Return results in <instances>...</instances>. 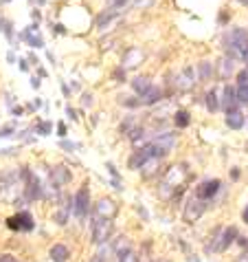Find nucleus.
<instances>
[{
    "mask_svg": "<svg viewBox=\"0 0 248 262\" xmlns=\"http://www.w3.org/2000/svg\"><path fill=\"white\" fill-rule=\"evenodd\" d=\"M150 161V157L145 155V150L138 145V148H134V152L128 157V167L130 170H136V172H141L143 167H145V163Z\"/></svg>",
    "mask_w": 248,
    "mask_h": 262,
    "instance_id": "obj_17",
    "label": "nucleus"
},
{
    "mask_svg": "<svg viewBox=\"0 0 248 262\" xmlns=\"http://www.w3.org/2000/svg\"><path fill=\"white\" fill-rule=\"evenodd\" d=\"M92 214V199H90V185L82 183V187L72 194V216L77 218V223L88 221Z\"/></svg>",
    "mask_w": 248,
    "mask_h": 262,
    "instance_id": "obj_3",
    "label": "nucleus"
},
{
    "mask_svg": "<svg viewBox=\"0 0 248 262\" xmlns=\"http://www.w3.org/2000/svg\"><path fill=\"white\" fill-rule=\"evenodd\" d=\"M57 137H60V139H66V137H68V126L64 121L57 123Z\"/></svg>",
    "mask_w": 248,
    "mask_h": 262,
    "instance_id": "obj_35",
    "label": "nucleus"
},
{
    "mask_svg": "<svg viewBox=\"0 0 248 262\" xmlns=\"http://www.w3.org/2000/svg\"><path fill=\"white\" fill-rule=\"evenodd\" d=\"M246 117H248V115H246Z\"/></svg>",
    "mask_w": 248,
    "mask_h": 262,
    "instance_id": "obj_62",
    "label": "nucleus"
},
{
    "mask_svg": "<svg viewBox=\"0 0 248 262\" xmlns=\"http://www.w3.org/2000/svg\"><path fill=\"white\" fill-rule=\"evenodd\" d=\"M222 181L220 179H204L198 183V187H195V199L204 201L209 205V203H213L217 199V194L222 192Z\"/></svg>",
    "mask_w": 248,
    "mask_h": 262,
    "instance_id": "obj_5",
    "label": "nucleus"
},
{
    "mask_svg": "<svg viewBox=\"0 0 248 262\" xmlns=\"http://www.w3.org/2000/svg\"><path fill=\"white\" fill-rule=\"evenodd\" d=\"M229 20H231L229 11H220V13H217V25H220V27H226V25H229Z\"/></svg>",
    "mask_w": 248,
    "mask_h": 262,
    "instance_id": "obj_36",
    "label": "nucleus"
},
{
    "mask_svg": "<svg viewBox=\"0 0 248 262\" xmlns=\"http://www.w3.org/2000/svg\"><path fill=\"white\" fill-rule=\"evenodd\" d=\"M11 3V0H0V5H9Z\"/></svg>",
    "mask_w": 248,
    "mask_h": 262,
    "instance_id": "obj_59",
    "label": "nucleus"
},
{
    "mask_svg": "<svg viewBox=\"0 0 248 262\" xmlns=\"http://www.w3.org/2000/svg\"><path fill=\"white\" fill-rule=\"evenodd\" d=\"M220 47H222L226 57L239 62V60H242V55H244V51L248 49V29H244V27L229 29V31L222 35Z\"/></svg>",
    "mask_w": 248,
    "mask_h": 262,
    "instance_id": "obj_1",
    "label": "nucleus"
},
{
    "mask_svg": "<svg viewBox=\"0 0 248 262\" xmlns=\"http://www.w3.org/2000/svg\"><path fill=\"white\" fill-rule=\"evenodd\" d=\"M193 71H195V82H211V79H213V75H215V67H213V64H211L209 60L198 62Z\"/></svg>",
    "mask_w": 248,
    "mask_h": 262,
    "instance_id": "obj_16",
    "label": "nucleus"
},
{
    "mask_svg": "<svg viewBox=\"0 0 248 262\" xmlns=\"http://www.w3.org/2000/svg\"><path fill=\"white\" fill-rule=\"evenodd\" d=\"M31 133H38V135H42V137H46V135L53 133V123L44 121V119H38V121H35V128L31 130Z\"/></svg>",
    "mask_w": 248,
    "mask_h": 262,
    "instance_id": "obj_26",
    "label": "nucleus"
},
{
    "mask_svg": "<svg viewBox=\"0 0 248 262\" xmlns=\"http://www.w3.org/2000/svg\"><path fill=\"white\" fill-rule=\"evenodd\" d=\"M158 262H171V260H158Z\"/></svg>",
    "mask_w": 248,
    "mask_h": 262,
    "instance_id": "obj_61",
    "label": "nucleus"
},
{
    "mask_svg": "<svg viewBox=\"0 0 248 262\" xmlns=\"http://www.w3.org/2000/svg\"><path fill=\"white\" fill-rule=\"evenodd\" d=\"M55 29H53V31L57 33V35H62V33H66V27H64V25H53Z\"/></svg>",
    "mask_w": 248,
    "mask_h": 262,
    "instance_id": "obj_52",
    "label": "nucleus"
},
{
    "mask_svg": "<svg viewBox=\"0 0 248 262\" xmlns=\"http://www.w3.org/2000/svg\"><path fill=\"white\" fill-rule=\"evenodd\" d=\"M116 262H141V260H138V253H136L134 249H130V251L126 253V256H123V258H119Z\"/></svg>",
    "mask_w": 248,
    "mask_h": 262,
    "instance_id": "obj_30",
    "label": "nucleus"
},
{
    "mask_svg": "<svg viewBox=\"0 0 248 262\" xmlns=\"http://www.w3.org/2000/svg\"><path fill=\"white\" fill-rule=\"evenodd\" d=\"M209 209V205L204 201H200V199H189V201H185V209H182V218H185V223H198L200 218H202V214Z\"/></svg>",
    "mask_w": 248,
    "mask_h": 262,
    "instance_id": "obj_7",
    "label": "nucleus"
},
{
    "mask_svg": "<svg viewBox=\"0 0 248 262\" xmlns=\"http://www.w3.org/2000/svg\"><path fill=\"white\" fill-rule=\"evenodd\" d=\"M132 0H108V5L110 7H114V9H123L126 5H130Z\"/></svg>",
    "mask_w": 248,
    "mask_h": 262,
    "instance_id": "obj_37",
    "label": "nucleus"
},
{
    "mask_svg": "<svg viewBox=\"0 0 248 262\" xmlns=\"http://www.w3.org/2000/svg\"><path fill=\"white\" fill-rule=\"evenodd\" d=\"M116 212H119V207L114 205L110 199H101L97 205H94V214L92 216H106V218H114Z\"/></svg>",
    "mask_w": 248,
    "mask_h": 262,
    "instance_id": "obj_19",
    "label": "nucleus"
},
{
    "mask_svg": "<svg viewBox=\"0 0 248 262\" xmlns=\"http://www.w3.org/2000/svg\"><path fill=\"white\" fill-rule=\"evenodd\" d=\"M235 79H237V86H242V84H248V67L246 69H242L235 75Z\"/></svg>",
    "mask_w": 248,
    "mask_h": 262,
    "instance_id": "obj_34",
    "label": "nucleus"
},
{
    "mask_svg": "<svg viewBox=\"0 0 248 262\" xmlns=\"http://www.w3.org/2000/svg\"><path fill=\"white\" fill-rule=\"evenodd\" d=\"M38 77H40V79H44V77H48V71H46L44 67H38Z\"/></svg>",
    "mask_w": 248,
    "mask_h": 262,
    "instance_id": "obj_51",
    "label": "nucleus"
},
{
    "mask_svg": "<svg viewBox=\"0 0 248 262\" xmlns=\"http://www.w3.org/2000/svg\"><path fill=\"white\" fill-rule=\"evenodd\" d=\"M130 5H132L134 9H145V7H152V5H154V0H132Z\"/></svg>",
    "mask_w": 248,
    "mask_h": 262,
    "instance_id": "obj_33",
    "label": "nucleus"
},
{
    "mask_svg": "<svg viewBox=\"0 0 248 262\" xmlns=\"http://www.w3.org/2000/svg\"><path fill=\"white\" fill-rule=\"evenodd\" d=\"M215 73H217V77H220V82L226 84L233 77V73H235V60L222 55L220 60H217V64H215Z\"/></svg>",
    "mask_w": 248,
    "mask_h": 262,
    "instance_id": "obj_14",
    "label": "nucleus"
},
{
    "mask_svg": "<svg viewBox=\"0 0 248 262\" xmlns=\"http://www.w3.org/2000/svg\"><path fill=\"white\" fill-rule=\"evenodd\" d=\"M60 148H62L64 152H75L79 145H77V143H72V141H68V139H60Z\"/></svg>",
    "mask_w": 248,
    "mask_h": 262,
    "instance_id": "obj_29",
    "label": "nucleus"
},
{
    "mask_svg": "<svg viewBox=\"0 0 248 262\" xmlns=\"http://www.w3.org/2000/svg\"><path fill=\"white\" fill-rule=\"evenodd\" d=\"M171 119H173V126H176L178 130H185L189 123H191V113H189V111H182V108H180V111L173 113Z\"/></svg>",
    "mask_w": 248,
    "mask_h": 262,
    "instance_id": "obj_23",
    "label": "nucleus"
},
{
    "mask_svg": "<svg viewBox=\"0 0 248 262\" xmlns=\"http://www.w3.org/2000/svg\"><path fill=\"white\" fill-rule=\"evenodd\" d=\"M112 79H114L116 84H126V82H128V71L119 64V67H116V69L112 71Z\"/></svg>",
    "mask_w": 248,
    "mask_h": 262,
    "instance_id": "obj_27",
    "label": "nucleus"
},
{
    "mask_svg": "<svg viewBox=\"0 0 248 262\" xmlns=\"http://www.w3.org/2000/svg\"><path fill=\"white\" fill-rule=\"evenodd\" d=\"M31 86H33V89H35V91H38V89H40V86H42V79H40L38 75H33V77H31Z\"/></svg>",
    "mask_w": 248,
    "mask_h": 262,
    "instance_id": "obj_48",
    "label": "nucleus"
},
{
    "mask_svg": "<svg viewBox=\"0 0 248 262\" xmlns=\"http://www.w3.org/2000/svg\"><path fill=\"white\" fill-rule=\"evenodd\" d=\"M16 135V126H5V128H0V139H7V137H13Z\"/></svg>",
    "mask_w": 248,
    "mask_h": 262,
    "instance_id": "obj_32",
    "label": "nucleus"
},
{
    "mask_svg": "<svg viewBox=\"0 0 248 262\" xmlns=\"http://www.w3.org/2000/svg\"><path fill=\"white\" fill-rule=\"evenodd\" d=\"M242 221H244V223L248 225V205L244 207V212H242Z\"/></svg>",
    "mask_w": 248,
    "mask_h": 262,
    "instance_id": "obj_55",
    "label": "nucleus"
},
{
    "mask_svg": "<svg viewBox=\"0 0 248 262\" xmlns=\"http://www.w3.org/2000/svg\"><path fill=\"white\" fill-rule=\"evenodd\" d=\"M239 5H244V7H248V0H237Z\"/></svg>",
    "mask_w": 248,
    "mask_h": 262,
    "instance_id": "obj_58",
    "label": "nucleus"
},
{
    "mask_svg": "<svg viewBox=\"0 0 248 262\" xmlns=\"http://www.w3.org/2000/svg\"><path fill=\"white\" fill-rule=\"evenodd\" d=\"M46 57H48V62L55 67V64H57V62H55V55H53V53H46Z\"/></svg>",
    "mask_w": 248,
    "mask_h": 262,
    "instance_id": "obj_56",
    "label": "nucleus"
},
{
    "mask_svg": "<svg viewBox=\"0 0 248 262\" xmlns=\"http://www.w3.org/2000/svg\"><path fill=\"white\" fill-rule=\"evenodd\" d=\"M239 236V231L235 225H229V227H222V234L217 238V247H215V253H222V251H229L231 245H235V240Z\"/></svg>",
    "mask_w": 248,
    "mask_h": 262,
    "instance_id": "obj_9",
    "label": "nucleus"
},
{
    "mask_svg": "<svg viewBox=\"0 0 248 262\" xmlns=\"http://www.w3.org/2000/svg\"><path fill=\"white\" fill-rule=\"evenodd\" d=\"M18 67H20L22 73H29V62L27 60H18Z\"/></svg>",
    "mask_w": 248,
    "mask_h": 262,
    "instance_id": "obj_49",
    "label": "nucleus"
},
{
    "mask_svg": "<svg viewBox=\"0 0 248 262\" xmlns=\"http://www.w3.org/2000/svg\"><path fill=\"white\" fill-rule=\"evenodd\" d=\"M224 123H226V128H231V130H242L246 123V115L242 111V106L224 111Z\"/></svg>",
    "mask_w": 248,
    "mask_h": 262,
    "instance_id": "obj_12",
    "label": "nucleus"
},
{
    "mask_svg": "<svg viewBox=\"0 0 248 262\" xmlns=\"http://www.w3.org/2000/svg\"><path fill=\"white\" fill-rule=\"evenodd\" d=\"M0 262H20L16 256H11V253H0Z\"/></svg>",
    "mask_w": 248,
    "mask_h": 262,
    "instance_id": "obj_45",
    "label": "nucleus"
},
{
    "mask_svg": "<svg viewBox=\"0 0 248 262\" xmlns=\"http://www.w3.org/2000/svg\"><path fill=\"white\" fill-rule=\"evenodd\" d=\"M5 225H7V229L18 231V234H29V231L35 229V218L29 209H20L13 216L5 218Z\"/></svg>",
    "mask_w": 248,
    "mask_h": 262,
    "instance_id": "obj_4",
    "label": "nucleus"
},
{
    "mask_svg": "<svg viewBox=\"0 0 248 262\" xmlns=\"http://www.w3.org/2000/svg\"><path fill=\"white\" fill-rule=\"evenodd\" d=\"M143 62H145V51L141 47H130L126 53H123V57H121V67L126 71L141 67Z\"/></svg>",
    "mask_w": 248,
    "mask_h": 262,
    "instance_id": "obj_8",
    "label": "nucleus"
},
{
    "mask_svg": "<svg viewBox=\"0 0 248 262\" xmlns=\"http://www.w3.org/2000/svg\"><path fill=\"white\" fill-rule=\"evenodd\" d=\"M20 40L24 42V45H29L31 49H44V38H42L40 33H33V31H29V29H24L22 33H20Z\"/></svg>",
    "mask_w": 248,
    "mask_h": 262,
    "instance_id": "obj_22",
    "label": "nucleus"
},
{
    "mask_svg": "<svg viewBox=\"0 0 248 262\" xmlns=\"http://www.w3.org/2000/svg\"><path fill=\"white\" fill-rule=\"evenodd\" d=\"M27 29H29V31H33V33H40V25H38V23H31Z\"/></svg>",
    "mask_w": 248,
    "mask_h": 262,
    "instance_id": "obj_54",
    "label": "nucleus"
},
{
    "mask_svg": "<svg viewBox=\"0 0 248 262\" xmlns=\"http://www.w3.org/2000/svg\"><path fill=\"white\" fill-rule=\"evenodd\" d=\"M40 18H42V16H40V11H38V9H33V20H35V23H38Z\"/></svg>",
    "mask_w": 248,
    "mask_h": 262,
    "instance_id": "obj_57",
    "label": "nucleus"
},
{
    "mask_svg": "<svg viewBox=\"0 0 248 262\" xmlns=\"http://www.w3.org/2000/svg\"><path fill=\"white\" fill-rule=\"evenodd\" d=\"M119 16H121V9H114V7H108V9L99 11L97 20H94V27H97L99 31H106V29H110V27L116 23V18H119Z\"/></svg>",
    "mask_w": 248,
    "mask_h": 262,
    "instance_id": "obj_11",
    "label": "nucleus"
},
{
    "mask_svg": "<svg viewBox=\"0 0 248 262\" xmlns=\"http://www.w3.org/2000/svg\"><path fill=\"white\" fill-rule=\"evenodd\" d=\"M35 3H38V5H46V0H35Z\"/></svg>",
    "mask_w": 248,
    "mask_h": 262,
    "instance_id": "obj_60",
    "label": "nucleus"
},
{
    "mask_svg": "<svg viewBox=\"0 0 248 262\" xmlns=\"http://www.w3.org/2000/svg\"><path fill=\"white\" fill-rule=\"evenodd\" d=\"M106 167H108V172L112 174V179H116V181H121V174H119V170L112 165V163H106Z\"/></svg>",
    "mask_w": 248,
    "mask_h": 262,
    "instance_id": "obj_41",
    "label": "nucleus"
},
{
    "mask_svg": "<svg viewBox=\"0 0 248 262\" xmlns=\"http://www.w3.org/2000/svg\"><path fill=\"white\" fill-rule=\"evenodd\" d=\"M70 216H72V212L70 209H66L64 205H60L53 212V221H55V225H60V227H66L68 225V221H70Z\"/></svg>",
    "mask_w": 248,
    "mask_h": 262,
    "instance_id": "obj_24",
    "label": "nucleus"
},
{
    "mask_svg": "<svg viewBox=\"0 0 248 262\" xmlns=\"http://www.w3.org/2000/svg\"><path fill=\"white\" fill-rule=\"evenodd\" d=\"M18 155V148H3L0 150V157H13Z\"/></svg>",
    "mask_w": 248,
    "mask_h": 262,
    "instance_id": "obj_43",
    "label": "nucleus"
},
{
    "mask_svg": "<svg viewBox=\"0 0 248 262\" xmlns=\"http://www.w3.org/2000/svg\"><path fill=\"white\" fill-rule=\"evenodd\" d=\"M7 62H9V64H16V62H18V57H16V53H13V51H9V53H7Z\"/></svg>",
    "mask_w": 248,
    "mask_h": 262,
    "instance_id": "obj_50",
    "label": "nucleus"
},
{
    "mask_svg": "<svg viewBox=\"0 0 248 262\" xmlns=\"http://www.w3.org/2000/svg\"><path fill=\"white\" fill-rule=\"evenodd\" d=\"M204 106H207V111L211 115L220 113V91L217 89H209L204 93Z\"/></svg>",
    "mask_w": 248,
    "mask_h": 262,
    "instance_id": "obj_20",
    "label": "nucleus"
},
{
    "mask_svg": "<svg viewBox=\"0 0 248 262\" xmlns=\"http://www.w3.org/2000/svg\"><path fill=\"white\" fill-rule=\"evenodd\" d=\"M163 99H165V93H163V89H160V86H156V84H152L150 89L141 95L143 106H156V104H160Z\"/></svg>",
    "mask_w": 248,
    "mask_h": 262,
    "instance_id": "obj_15",
    "label": "nucleus"
},
{
    "mask_svg": "<svg viewBox=\"0 0 248 262\" xmlns=\"http://www.w3.org/2000/svg\"><path fill=\"white\" fill-rule=\"evenodd\" d=\"M239 177H242V170H239V167H231V181L233 183L239 181Z\"/></svg>",
    "mask_w": 248,
    "mask_h": 262,
    "instance_id": "obj_44",
    "label": "nucleus"
},
{
    "mask_svg": "<svg viewBox=\"0 0 248 262\" xmlns=\"http://www.w3.org/2000/svg\"><path fill=\"white\" fill-rule=\"evenodd\" d=\"M48 258L53 262H68L70 260V247L64 243H55L48 249Z\"/></svg>",
    "mask_w": 248,
    "mask_h": 262,
    "instance_id": "obj_18",
    "label": "nucleus"
},
{
    "mask_svg": "<svg viewBox=\"0 0 248 262\" xmlns=\"http://www.w3.org/2000/svg\"><path fill=\"white\" fill-rule=\"evenodd\" d=\"M235 243H237L239 247H242L244 251H248V236H242V234H239V236H237V240H235Z\"/></svg>",
    "mask_w": 248,
    "mask_h": 262,
    "instance_id": "obj_40",
    "label": "nucleus"
},
{
    "mask_svg": "<svg viewBox=\"0 0 248 262\" xmlns=\"http://www.w3.org/2000/svg\"><path fill=\"white\" fill-rule=\"evenodd\" d=\"M11 115H13V117H22V115H24V108H22V106H13V108H11Z\"/></svg>",
    "mask_w": 248,
    "mask_h": 262,
    "instance_id": "obj_46",
    "label": "nucleus"
},
{
    "mask_svg": "<svg viewBox=\"0 0 248 262\" xmlns=\"http://www.w3.org/2000/svg\"><path fill=\"white\" fill-rule=\"evenodd\" d=\"M66 115H68L70 121H77V119H79V115H77V111H75L72 106H66Z\"/></svg>",
    "mask_w": 248,
    "mask_h": 262,
    "instance_id": "obj_42",
    "label": "nucleus"
},
{
    "mask_svg": "<svg viewBox=\"0 0 248 262\" xmlns=\"http://www.w3.org/2000/svg\"><path fill=\"white\" fill-rule=\"evenodd\" d=\"M90 262H108V256H106V245L101 247V249H99V251L90 258Z\"/></svg>",
    "mask_w": 248,
    "mask_h": 262,
    "instance_id": "obj_31",
    "label": "nucleus"
},
{
    "mask_svg": "<svg viewBox=\"0 0 248 262\" xmlns=\"http://www.w3.org/2000/svg\"><path fill=\"white\" fill-rule=\"evenodd\" d=\"M112 238H114V218L92 216V223H90V240H92V245L104 247V245L110 243Z\"/></svg>",
    "mask_w": 248,
    "mask_h": 262,
    "instance_id": "obj_2",
    "label": "nucleus"
},
{
    "mask_svg": "<svg viewBox=\"0 0 248 262\" xmlns=\"http://www.w3.org/2000/svg\"><path fill=\"white\" fill-rule=\"evenodd\" d=\"M121 104L126 108H130V111H136V108L143 106V101H141V97H128V99H123Z\"/></svg>",
    "mask_w": 248,
    "mask_h": 262,
    "instance_id": "obj_28",
    "label": "nucleus"
},
{
    "mask_svg": "<svg viewBox=\"0 0 248 262\" xmlns=\"http://www.w3.org/2000/svg\"><path fill=\"white\" fill-rule=\"evenodd\" d=\"M60 89H62V93H64V97H70V95H72V91H70V86H68L66 82H62V84H60Z\"/></svg>",
    "mask_w": 248,
    "mask_h": 262,
    "instance_id": "obj_47",
    "label": "nucleus"
},
{
    "mask_svg": "<svg viewBox=\"0 0 248 262\" xmlns=\"http://www.w3.org/2000/svg\"><path fill=\"white\" fill-rule=\"evenodd\" d=\"M84 99H82V106H86V108H90L92 104H94V99H92V93H84L82 95Z\"/></svg>",
    "mask_w": 248,
    "mask_h": 262,
    "instance_id": "obj_38",
    "label": "nucleus"
},
{
    "mask_svg": "<svg viewBox=\"0 0 248 262\" xmlns=\"http://www.w3.org/2000/svg\"><path fill=\"white\" fill-rule=\"evenodd\" d=\"M193 73H195L193 67H185V69L180 71V75L173 79V86H176L178 91H191L193 86L198 84V82H195V75H193Z\"/></svg>",
    "mask_w": 248,
    "mask_h": 262,
    "instance_id": "obj_13",
    "label": "nucleus"
},
{
    "mask_svg": "<svg viewBox=\"0 0 248 262\" xmlns=\"http://www.w3.org/2000/svg\"><path fill=\"white\" fill-rule=\"evenodd\" d=\"M130 86H132L134 95H136V97H141L143 93L152 86V77H150V75H134L132 79H130Z\"/></svg>",
    "mask_w": 248,
    "mask_h": 262,
    "instance_id": "obj_21",
    "label": "nucleus"
},
{
    "mask_svg": "<svg viewBox=\"0 0 248 262\" xmlns=\"http://www.w3.org/2000/svg\"><path fill=\"white\" fill-rule=\"evenodd\" d=\"M239 101H237V91L233 84H224L222 86V93H220V111H231V108H237Z\"/></svg>",
    "mask_w": 248,
    "mask_h": 262,
    "instance_id": "obj_10",
    "label": "nucleus"
},
{
    "mask_svg": "<svg viewBox=\"0 0 248 262\" xmlns=\"http://www.w3.org/2000/svg\"><path fill=\"white\" fill-rule=\"evenodd\" d=\"M130 141H132L134 145H138V143H143V141H147V130H145L143 126H134L130 133L126 135Z\"/></svg>",
    "mask_w": 248,
    "mask_h": 262,
    "instance_id": "obj_25",
    "label": "nucleus"
},
{
    "mask_svg": "<svg viewBox=\"0 0 248 262\" xmlns=\"http://www.w3.org/2000/svg\"><path fill=\"white\" fill-rule=\"evenodd\" d=\"M134 207H136V212L141 214V218H143V221H150V214H147V209H145V207L141 205V203H136Z\"/></svg>",
    "mask_w": 248,
    "mask_h": 262,
    "instance_id": "obj_39",
    "label": "nucleus"
},
{
    "mask_svg": "<svg viewBox=\"0 0 248 262\" xmlns=\"http://www.w3.org/2000/svg\"><path fill=\"white\" fill-rule=\"evenodd\" d=\"M48 181H51V185L57 187V190H66V185L72 181V172H70V167L68 165H53L48 170Z\"/></svg>",
    "mask_w": 248,
    "mask_h": 262,
    "instance_id": "obj_6",
    "label": "nucleus"
},
{
    "mask_svg": "<svg viewBox=\"0 0 248 262\" xmlns=\"http://www.w3.org/2000/svg\"><path fill=\"white\" fill-rule=\"evenodd\" d=\"M235 262H248V251H242L239 256L235 258Z\"/></svg>",
    "mask_w": 248,
    "mask_h": 262,
    "instance_id": "obj_53",
    "label": "nucleus"
}]
</instances>
